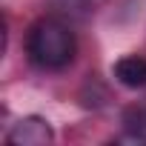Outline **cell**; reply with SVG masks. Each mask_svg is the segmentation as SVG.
<instances>
[{"instance_id": "1", "label": "cell", "mask_w": 146, "mask_h": 146, "mask_svg": "<svg viewBox=\"0 0 146 146\" xmlns=\"http://www.w3.org/2000/svg\"><path fill=\"white\" fill-rule=\"evenodd\" d=\"M75 52H78L75 32L57 17H43L29 29L26 54L40 69H63L75 60Z\"/></svg>"}, {"instance_id": "2", "label": "cell", "mask_w": 146, "mask_h": 146, "mask_svg": "<svg viewBox=\"0 0 146 146\" xmlns=\"http://www.w3.org/2000/svg\"><path fill=\"white\" fill-rule=\"evenodd\" d=\"M52 140H54V132H52L49 120L40 115L20 117L6 135V143H12V146H46Z\"/></svg>"}, {"instance_id": "3", "label": "cell", "mask_w": 146, "mask_h": 146, "mask_svg": "<svg viewBox=\"0 0 146 146\" xmlns=\"http://www.w3.org/2000/svg\"><path fill=\"white\" fill-rule=\"evenodd\" d=\"M112 75L120 86L126 89H143L146 86V57L140 54H126L112 66Z\"/></svg>"}]
</instances>
